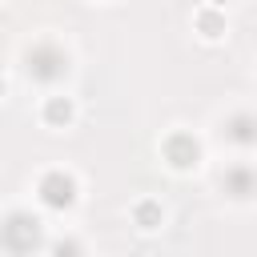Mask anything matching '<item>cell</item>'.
I'll list each match as a JSON object with an SVG mask.
<instances>
[{
  "label": "cell",
  "mask_w": 257,
  "mask_h": 257,
  "mask_svg": "<svg viewBox=\"0 0 257 257\" xmlns=\"http://www.w3.org/2000/svg\"><path fill=\"white\" fill-rule=\"evenodd\" d=\"M0 4H4V0H0Z\"/></svg>",
  "instance_id": "13"
},
{
  "label": "cell",
  "mask_w": 257,
  "mask_h": 257,
  "mask_svg": "<svg viewBox=\"0 0 257 257\" xmlns=\"http://www.w3.org/2000/svg\"><path fill=\"white\" fill-rule=\"evenodd\" d=\"M52 249H56V253H60V257H64V253H76V249H80V245H76V241H56V245H52Z\"/></svg>",
  "instance_id": "10"
},
{
  "label": "cell",
  "mask_w": 257,
  "mask_h": 257,
  "mask_svg": "<svg viewBox=\"0 0 257 257\" xmlns=\"http://www.w3.org/2000/svg\"><path fill=\"white\" fill-rule=\"evenodd\" d=\"M193 24L201 28L205 40H221V36H225V16H221L217 8H201V12L193 16Z\"/></svg>",
  "instance_id": "8"
},
{
  "label": "cell",
  "mask_w": 257,
  "mask_h": 257,
  "mask_svg": "<svg viewBox=\"0 0 257 257\" xmlns=\"http://www.w3.org/2000/svg\"><path fill=\"white\" fill-rule=\"evenodd\" d=\"M161 153H165V161H169L173 169H181V173L201 161V145H197L193 133H169L165 145H161Z\"/></svg>",
  "instance_id": "4"
},
{
  "label": "cell",
  "mask_w": 257,
  "mask_h": 257,
  "mask_svg": "<svg viewBox=\"0 0 257 257\" xmlns=\"http://www.w3.org/2000/svg\"><path fill=\"white\" fill-rule=\"evenodd\" d=\"M72 116H76V104H72L68 96H48V100H44V120H48L52 128H64Z\"/></svg>",
  "instance_id": "7"
},
{
  "label": "cell",
  "mask_w": 257,
  "mask_h": 257,
  "mask_svg": "<svg viewBox=\"0 0 257 257\" xmlns=\"http://www.w3.org/2000/svg\"><path fill=\"white\" fill-rule=\"evenodd\" d=\"M209 4H213V8H225V4H229V0H209Z\"/></svg>",
  "instance_id": "11"
},
{
  "label": "cell",
  "mask_w": 257,
  "mask_h": 257,
  "mask_svg": "<svg viewBox=\"0 0 257 257\" xmlns=\"http://www.w3.org/2000/svg\"><path fill=\"white\" fill-rule=\"evenodd\" d=\"M133 221H137L141 229H157V225L165 221L161 201H149V197H145V201H137V205H133Z\"/></svg>",
  "instance_id": "9"
},
{
  "label": "cell",
  "mask_w": 257,
  "mask_h": 257,
  "mask_svg": "<svg viewBox=\"0 0 257 257\" xmlns=\"http://www.w3.org/2000/svg\"><path fill=\"white\" fill-rule=\"evenodd\" d=\"M0 96H4V80H0Z\"/></svg>",
  "instance_id": "12"
},
{
  "label": "cell",
  "mask_w": 257,
  "mask_h": 257,
  "mask_svg": "<svg viewBox=\"0 0 257 257\" xmlns=\"http://www.w3.org/2000/svg\"><path fill=\"white\" fill-rule=\"evenodd\" d=\"M225 137L233 145H257V116L253 112H233L225 120Z\"/></svg>",
  "instance_id": "6"
},
{
  "label": "cell",
  "mask_w": 257,
  "mask_h": 257,
  "mask_svg": "<svg viewBox=\"0 0 257 257\" xmlns=\"http://www.w3.org/2000/svg\"><path fill=\"white\" fill-rule=\"evenodd\" d=\"M36 193H40V201H44L48 209H68V205L76 201V181H72L64 169H48V173L40 177Z\"/></svg>",
  "instance_id": "3"
},
{
  "label": "cell",
  "mask_w": 257,
  "mask_h": 257,
  "mask_svg": "<svg viewBox=\"0 0 257 257\" xmlns=\"http://www.w3.org/2000/svg\"><path fill=\"white\" fill-rule=\"evenodd\" d=\"M0 245L8 253H32L40 245V217H32V213H8L0 221Z\"/></svg>",
  "instance_id": "1"
},
{
  "label": "cell",
  "mask_w": 257,
  "mask_h": 257,
  "mask_svg": "<svg viewBox=\"0 0 257 257\" xmlns=\"http://www.w3.org/2000/svg\"><path fill=\"white\" fill-rule=\"evenodd\" d=\"M225 193L229 197H237V201H245V197H253L257 193V173L249 169V165H233L229 173H225Z\"/></svg>",
  "instance_id": "5"
},
{
  "label": "cell",
  "mask_w": 257,
  "mask_h": 257,
  "mask_svg": "<svg viewBox=\"0 0 257 257\" xmlns=\"http://www.w3.org/2000/svg\"><path fill=\"white\" fill-rule=\"evenodd\" d=\"M24 68H28V76H32V80L52 84V80H60V76L68 72V56H64V48H56L52 40H40V44H32V48H28Z\"/></svg>",
  "instance_id": "2"
}]
</instances>
